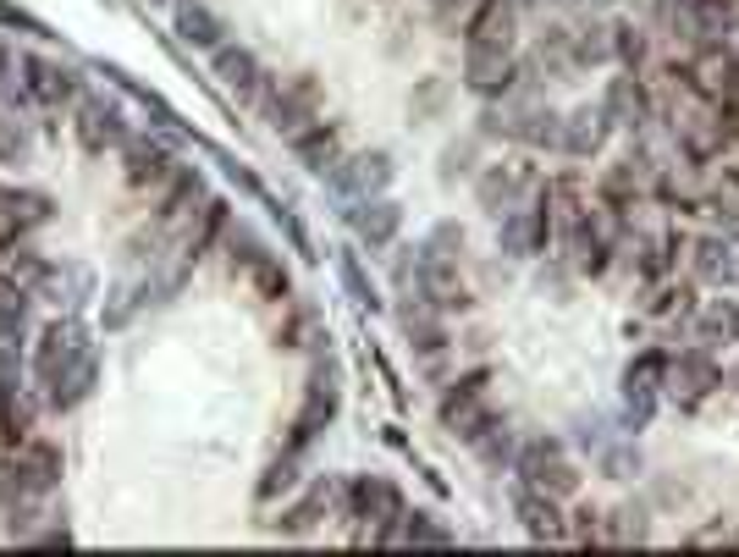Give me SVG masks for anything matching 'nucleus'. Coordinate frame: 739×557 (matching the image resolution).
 <instances>
[{"mask_svg":"<svg viewBox=\"0 0 739 557\" xmlns=\"http://www.w3.org/2000/svg\"><path fill=\"white\" fill-rule=\"evenodd\" d=\"M519 475H524L535 492H547V497H574V492H580V475H574V464L563 459L558 442H530V448L519 453Z\"/></svg>","mask_w":739,"mask_h":557,"instance_id":"f257e3e1","label":"nucleus"},{"mask_svg":"<svg viewBox=\"0 0 739 557\" xmlns=\"http://www.w3.org/2000/svg\"><path fill=\"white\" fill-rule=\"evenodd\" d=\"M690 88L696 94H707L712 105H729V99H739V55L735 50H724V44H707L696 61H690Z\"/></svg>","mask_w":739,"mask_h":557,"instance_id":"f03ea898","label":"nucleus"},{"mask_svg":"<svg viewBox=\"0 0 739 557\" xmlns=\"http://www.w3.org/2000/svg\"><path fill=\"white\" fill-rule=\"evenodd\" d=\"M668 392L679 398V403H701L724 376H718V365H712V354L707 348H696V354H679V359H668Z\"/></svg>","mask_w":739,"mask_h":557,"instance_id":"7ed1b4c3","label":"nucleus"},{"mask_svg":"<svg viewBox=\"0 0 739 557\" xmlns=\"http://www.w3.org/2000/svg\"><path fill=\"white\" fill-rule=\"evenodd\" d=\"M348 508H354V519H403L397 486L381 481V475H354L348 481Z\"/></svg>","mask_w":739,"mask_h":557,"instance_id":"20e7f679","label":"nucleus"},{"mask_svg":"<svg viewBox=\"0 0 739 557\" xmlns=\"http://www.w3.org/2000/svg\"><path fill=\"white\" fill-rule=\"evenodd\" d=\"M61 475V448L55 442H22L17 448V492H50Z\"/></svg>","mask_w":739,"mask_h":557,"instance_id":"39448f33","label":"nucleus"},{"mask_svg":"<svg viewBox=\"0 0 739 557\" xmlns=\"http://www.w3.org/2000/svg\"><path fill=\"white\" fill-rule=\"evenodd\" d=\"M513 83L508 44H469V88L475 94H502Z\"/></svg>","mask_w":739,"mask_h":557,"instance_id":"423d86ee","label":"nucleus"},{"mask_svg":"<svg viewBox=\"0 0 739 557\" xmlns=\"http://www.w3.org/2000/svg\"><path fill=\"white\" fill-rule=\"evenodd\" d=\"M602 111H607V122H618V127H641V122L652 116V99H646L641 77L629 72V77H613V83H607Z\"/></svg>","mask_w":739,"mask_h":557,"instance_id":"0eeeda50","label":"nucleus"},{"mask_svg":"<svg viewBox=\"0 0 739 557\" xmlns=\"http://www.w3.org/2000/svg\"><path fill=\"white\" fill-rule=\"evenodd\" d=\"M502 249L508 254H541L547 249V199L530 204V210H513L502 221Z\"/></svg>","mask_w":739,"mask_h":557,"instance_id":"6e6552de","label":"nucleus"},{"mask_svg":"<svg viewBox=\"0 0 739 557\" xmlns=\"http://www.w3.org/2000/svg\"><path fill=\"white\" fill-rule=\"evenodd\" d=\"M690 332H696L701 348H724V343H735L739 337V304L735 298H707Z\"/></svg>","mask_w":739,"mask_h":557,"instance_id":"1a4fd4ad","label":"nucleus"},{"mask_svg":"<svg viewBox=\"0 0 739 557\" xmlns=\"http://www.w3.org/2000/svg\"><path fill=\"white\" fill-rule=\"evenodd\" d=\"M607 111L602 105H580L574 116H569V127H563V149L569 155H596L602 144H607Z\"/></svg>","mask_w":739,"mask_h":557,"instance_id":"9d476101","label":"nucleus"},{"mask_svg":"<svg viewBox=\"0 0 739 557\" xmlns=\"http://www.w3.org/2000/svg\"><path fill=\"white\" fill-rule=\"evenodd\" d=\"M519 519H524V530L535 536V542H563L569 536V525H563V514H558V503L547 497V492H519Z\"/></svg>","mask_w":739,"mask_h":557,"instance_id":"9b49d317","label":"nucleus"},{"mask_svg":"<svg viewBox=\"0 0 739 557\" xmlns=\"http://www.w3.org/2000/svg\"><path fill=\"white\" fill-rule=\"evenodd\" d=\"M337 414V392L332 387H315L310 392V403H304V414L293 420V437H288V453H299V448H310L315 437H321V425Z\"/></svg>","mask_w":739,"mask_h":557,"instance_id":"f8f14e48","label":"nucleus"},{"mask_svg":"<svg viewBox=\"0 0 739 557\" xmlns=\"http://www.w3.org/2000/svg\"><path fill=\"white\" fill-rule=\"evenodd\" d=\"M696 271H701V276H707V282H718V287H724V282H735V249H729V243H718V238H701V243H696Z\"/></svg>","mask_w":739,"mask_h":557,"instance_id":"ddd939ff","label":"nucleus"},{"mask_svg":"<svg viewBox=\"0 0 739 557\" xmlns=\"http://www.w3.org/2000/svg\"><path fill=\"white\" fill-rule=\"evenodd\" d=\"M513 39V11L502 0H486V11L475 17V44H508Z\"/></svg>","mask_w":739,"mask_h":557,"instance_id":"4468645a","label":"nucleus"},{"mask_svg":"<svg viewBox=\"0 0 739 557\" xmlns=\"http://www.w3.org/2000/svg\"><path fill=\"white\" fill-rule=\"evenodd\" d=\"M326 503H332V492H326V486H315V492H310V497H304L299 508H288V514H282L277 525H282L288 536H304V530H315V519L326 514Z\"/></svg>","mask_w":739,"mask_h":557,"instance_id":"2eb2a0df","label":"nucleus"},{"mask_svg":"<svg viewBox=\"0 0 739 557\" xmlns=\"http://www.w3.org/2000/svg\"><path fill=\"white\" fill-rule=\"evenodd\" d=\"M569 44H574V61H580V66H596V61L613 55V28H596V22H591V28H580Z\"/></svg>","mask_w":739,"mask_h":557,"instance_id":"dca6fc26","label":"nucleus"},{"mask_svg":"<svg viewBox=\"0 0 739 557\" xmlns=\"http://www.w3.org/2000/svg\"><path fill=\"white\" fill-rule=\"evenodd\" d=\"M403 326H408V337H414V343H419L425 354H436V348L447 343V332H441V320H436V315H430L425 304H414V309L403 315Z\"/></svg>","mask_w":739,"mask_h":557,"instance_id":"f3484780","label":"nucleus"},{"mask_svg":"<svg viewBox=\"0 0 739 557\" xmlns=\"http://www.w3.org/2000/svg\"><path fill=\"white\" fill-rule=\"evenodd\" d=\"M392 232H397V210H392V204H365V216H360V238L386 243Z\"/></svg>","mask_w":739,"mask_h":557,"instance_id":"a211bd4d","label":"nucleus"},{"mask_svg":"<svg viewBox=\"0 0 739 557\" xmlns=\"http://www.w3.org/2000/svg\"><path fill=\"white\" fill-rule=\"evenodd\" d=\"M299 155H304V160H310L315 171H326V166L337 160V138H332L326 127H315L310 138H299Z\"/></svg>","mask_w":739,"mask_h":557,"instance_id":"6ab92c4d","label":"nucleus"},{"mask_svg":"<svg viewBox=\"0 0 739 557\" xmlns=\"http://www.w3.org/2000/svg\"><path fill=\"white\" fill-rule=\"evenodd\" d=\"M613 50L624 55V66H641V61H646V33H641L635 22H618V28H613Z\"/></svg>","mask_w":739,"mask_h":557,"instance_id":"aec40b11","label":"nucleus"},{"mask_svg":"<svg viewBox=\"0 0 739 557\" xmlns=\"http://www.w3.org/2000/svg\"><path fill=\"white\" fill-rule=\"evenodd\" d=\"M254 287H260L266 298H288V271H282L277 260H260V265H254Z\"/></svg>","mask_w":739,"mask_h":557,"instance_id":"412c9836","label":"nucleus"},{"mask_svg":"<svg viewBox=\"0 0 739 557\" xmlns=\"http://www.w3.org/2000/svg\"><path fill=\"white\" fill-rule=\"evenodd\" d=\"M293 481H299V475H293V453H288L282 464H271V470H266V481H260V497L271 503L277 492H293Z\"/></svg>","mask_w":739,"mask_h":557,"instance_id":"4be33fe9","label":"nucleus"},{"mask_svg":"<svg viewBox=\"0 0 739 557\" xmlns=\"http://www.w3.org/2000/svg\"><path fill=\"white\" fill-rule=\"evenodd\" d=\"M403 542H425V547H447V530H436V525H430V514H408V525H403Z\"/></svg>","mask_w":739,"mask_h":557,"instance_id":"5701e85b","label":"nucleus"},{"mask_svg":"<svg viewBox=\"0 0 739 557\" xmlns=\"http://www.w3.org/2000/svg\"><path fill=\"white\" fill-rule=\"evenodd\" d=\"M480 199H486V210H497V216H502V204L513 199V177H502V171H491V177L480 182Z\"/></svg>","mask_w":739,"mask_h":557,"instance_id":"b1692460","label":"nucleus"},{"mask_svg":"<svg viewBox=\"0 0 739 557\" xmlns=\"http://www.w3.org/2000/svg\"><path fill=\"white\" fill-rule=\"evenodd\" d=\"M685 304H690V287H657V293L646 298V309H652V315H679Z\"/></svg>","mask_w":739,"mask_h":557,"instance_id":"393cba45","label":"nucleus"},{"mask_svg":"<svg viewBox=\"0 0 739 557\" xmlns=\"http://www.w3.org/2000/svg\"><path fill=\"white\" fill-rule=\"evenodd\" d=\"M712 193H718V210H724V216H739V171L735 166L718 171V188H712Z\"/></svg>","mask_w":739,"mask_h":557,"instance_id":"a878e982","label":"nucleus"},{"mask_svg":"<svg viewBox=\"0 0 739 557\" xmlns=\"http://www.w3.org/2000/svg\"><path fill=\"white\" fill-rule=\"evenodd\" d=\"M138 188L144 182H166V155H133V171H127Z\"/></svg>","mask_w":739,"mask_h":557,"instance_id":"bb28decb","label":"nucleus"},{"mask_svg":"<svg viewBox=\"0 0 739 557\" xmlns=\"http://www.w3.org/2000/svg\"><path fill=\"white\" fill-rule=\"evenodd\" d=\"M618 542H646V514L641 508H624L618 514Z\"/></svg>","mask_w":739,"mask_h":557,"instance_id":"cd10ccee","label":"nucleus"},{"mask_svg":"<svg viewBox=\"0 0 739 557\" xmlns=\"http://www.w3.org/2000/svg\"><path fill=\"white\" fill-rule=\"evenodd\" d=\"M221 66H227V77H232V83H243V88L254 83V61H249V55H227Z\"/></svg>","mask_w":739,"mask_h":557,"instance_id":"c85d7f7f","label":"nucleus"},{"mask_svg":"<svg viewBox=\"0 0 739 557\" xmlns=\"http://www.w3.org/2000/svg\"><path fill=\"white\" fill-rule=\"evenodd\" d=\"M696 11H701V17H707V22L718 28V22H724L729 11H739V0H696Z\"/></svg>","mask_w":739,"mask_h":557,"instance_id":"c756f323","label":"nucleus"},{"mask_svg":"<svg viewBox=\"0 0 739 557\" xmlns=\"http://www.w3.org/2000/svg\"><path fill=\"white\" fill-rule=\"evenodd\" d=\"M690 542H696V547H712V542H729V525H707V530H696Z\"/></svg>","mask_w":739,"mask_h":557,"instance_id":"7c9ffc66","label":"nucleus"},{"mask_svg":"<svg viewBox=\"0 0 739 557\" xmlns=\"http://www.w3.org/2000/svg\"><path fill=\"white\" fill-rule=\"evenodd\" d=\"M574 519H580V525H574V536H580V542H591V536H596V514H591V508H580Z\"/></svg>","mask_w":739,"mask_h":557,"instance_id":"2f4dec72","label":"nucleus"},{"mask_svg":"<svg viewBox=\"0 0 739 557\" xmlns=\"http://www.w3.org/2000/svg\"><path fill=\"white\" fill-rule=\"evenodd\" d=\"M591 6H613V0H591Z\"/></svg>","mask_w":739,"mask_h":557,"instance_id":"473e14b6","label":"nucleus"}]
</instances>
